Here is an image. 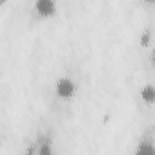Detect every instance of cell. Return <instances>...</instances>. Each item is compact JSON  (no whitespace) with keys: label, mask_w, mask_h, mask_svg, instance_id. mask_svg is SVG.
Here are the masks:
<instances>
[{"label":"cell","mask_w":155,"mask_h":155,"mask_svg":"<svg viewBox=\"0 0 155 155\" xmlns=\"http://www.w3.org/2000/svg\"><path fill=\"white\" fill-rule=\"evenodd\" d=\"M31 17L36 21L47 19L57 12V4L53 0H36L31 6Z\"/></svg>","instance_id":"obj_3"},{"label":"cell","mask_w":155,"mask_h":155,"mask_svg":"<svg viewBox=\"0 0 155 155\" xmlns=\"http://www.w3.org/2000/svg\"><path fill=\"white\" fill-rule=\"evenodd\" d=\"M50 136L48 133L40 134L29 147L28 155H56L53 139Z\"/></svg>","instance_id":"obj_2"},{"label":"cell","mask_w":155,"mask_h":155,"mask_svg":"<svg viewBox=\"0 0 155 155\" xmlns=\"http://www.w3.org/2000/svg\"><path fill=\"white\" fill-rule=\"evenodd\" d=\"M139 96H140L142 102L145 105H148L149 108H151L153 104H154V86H153V84L144 85L143 88L140 90Z\"/></svg>","instance_id":"obj_5"},{"label":"cell","mask_w":155,"mask_h":155,"mask_svg":"<svg viewBox=\"0 0 155 155\" xmlns=\"http://www.w3.org/2000/svg\"><path fill=\"white\" fill-rule=\"evenodd\" d=\"M134 155H155L153 128L145 131V133L140 137V139L138 140V143L136 145Z\"/></svg>","instance_id":"obj_4"},{"label":"cell","mask_w":155,"mask_h":155,"mask_svg":"<svg viewBox=\"0 0 155 155\" xmlns=\"http://www.w3.org/2000/svg\"><path fill=\"white\" fill-rule=\"evenodd\" d=\"M80 79L76 71L67 70L61 74L52 86V105L56 109H65L78 97Z\"/></svg>","instance_id":"obj_1"}]
</instances>
